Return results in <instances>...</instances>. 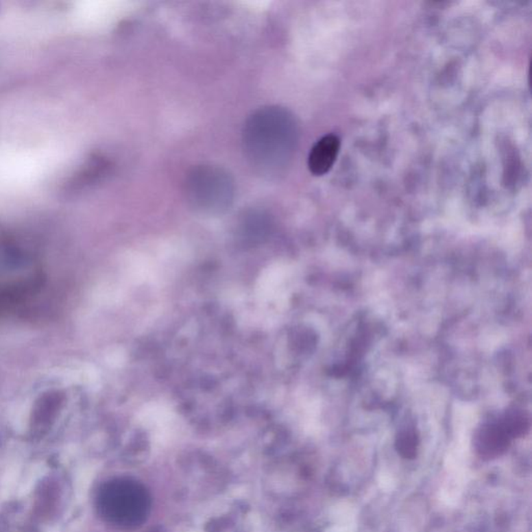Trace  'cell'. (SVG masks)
Listing matches in <instances>:
<instances>
[{
	"label": "cell",
	"instance_id": "7a4b0ae2",
	"mask_svg": "<svg viewBox=\"0 0 532 532\" xmlns=\"http://www.w3.org/2000/svg\"><path fill=\"white\" fill-rule=\"evenodd\" d=\"M340 151V140L335 134H328L320 138L308 158V167L314 176L326 175L332 169Z\"/></svg>",
	"mask_w": 532,
	"mask_h": 532
},
{
	"label": "cell",
	"instance_id": "277c9868",
	"mask_svg": "<svg viewBox=\"0 0 532 532\" xmlns=\"http://www.w3.org/2000/svg\"><path fill=\"white\" fill-rule=\"evenodd\" d=\"M509 437H521L525 434L529 427V420L522 411L511 410L507 413L505 419L501 421Z\"/></svg>",
	"mask_w": 532,
	"mask_h": 532
},
{
	"label": "cell",
	"instance_id": "3957f363",
	"mask_svg": "<svg viewBox=\"0 0 532 532\" xmlns=\"http://www.w3.org/2000/svg\"><path fill=\"white\" fill-rule=\"evenodd\" d=\"M511 437L503 423H491L479 431L476 439L477 450L483 457H495L507 450Z\"/></svg>",
	"mask_w": 532,
	"mask_h": 532
},
{
	"label": "cell",
	"instance_id": "5b68a950",
	"mask_svg": "<svg viewBox=\"0 0 532 532\" xmlns=\"http://www.w3.org/2000/svg\"><path fill=\"white\" fill-rule=\"evenodd\" d=\"M396 448L404 459H414L418 448V437L415 431L407 428L400 431L397 437Z\"/></svg>",
	"mask_w": 532,
	"mask_h": 532
},
{
	"label": "cell",
	"instance_id": "6da1fadb",
	"mask_svg": "<svg viewBox=\"0 0 532 532\" xmlns=\"http://www.w3.org/2000/svg\"><path fill=\"white\" fill-rule=\"evenodd\" d=\"M151 507L150 493L136 479H112L99 492V511L108 523L122 529L142 526L150 515Z\"/></svg>",
	"mask_w": 532,
	"mask_h": 532
}]
</instances>
